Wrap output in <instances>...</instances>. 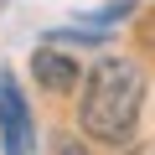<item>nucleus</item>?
Returning a JSON list of instances; mask_svg holds the SVG:
<instances>
[{
	"instance_id": "7ed1b4c3",
	"label": "nucleus",
	"mask_w": 155,
	"mask_h": 155,
	"mask_svg": "<svg viewBox=\"0 0 155 155\" xmlns=\"http://www.w3.org/2000/svg\"><path fill=\"white\" fill-rule=\"evenodd\" d=\"M31 78H36L52 98H67V93H78V83H83L78 62H72L67 52H57L52 41H41V47L31 52Z\"/></svg>"
},
{
	"instance_id": "39448f33",
	"label": "nucleus",
	"mask_w": 155,
	"mask_h": 155,
	"mask_svg": "<svg viewBox=\"0 0 155 155\" xmlns=\"http://www.w3.org/2000/svg\"><path fill=\"white\" fill-rule=\"evenodd\" d=\"M134 155H155V145H140V150H134Z\"/></svg>"
},
{
	"instance_id": "f03ea898",
	"label": "nucleus",
	"mask_w": 155,
	"mask_h": 155,
	"mask_svg": "<svg viewBox=\"0 0 155 155\" xmlns=\"http://www.w3.org/2000/svg\"><path fill=\"white\" fill-rule=\"evenodd\" d=\"M0 145H5V155H31V145H36L31 109H26L11 72H0Z\"/></svg>"
},
{
	"instance_id": "423d86ee",
	"label": "nucleus",
	"mask_w": 155,
	"mask_h": 155,
	"mask_svg": "<svg viewBox=\"0 0 155 155\" xmlns=\"http://www.w3.org/2000/svg\"><path fill=\"white\" fill-rule=\"evenodd\" d=\"M0 5H5V0H0Z\"/></svg>"
},
{
	"instance_id": "20e7f679",
	"label": "nucleus",
	"mask_w": 155,
	"mask_h": 155,
	"mask_svg": "<svg viewBox=\"0 0 155 155\" xmlns=\"http://www.w3.org/2000/svg\"><path fill=\"white\" fill-rule=\"evenodd\" d=\"M52 155H88V145H83V140H72V134H57Z\"/></svg>"
},
{
	"instance_id": "f257e3e1",
	"label": "nucleus",
	"mask_w": 155,
	"mask_h": 155,
	"mask_svg": "<svg viewBox=\"0 0 155 155\" xmlns=\"http://www.w3.org/2000/svg\"><path fill=\"white\" fill-rule=\"evenodd\" d=\"M145 109V72L134 57H98L83 98H78V129L98 145H129Z\"/></svg>"
}]
</instances>
